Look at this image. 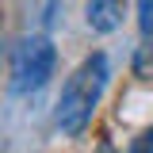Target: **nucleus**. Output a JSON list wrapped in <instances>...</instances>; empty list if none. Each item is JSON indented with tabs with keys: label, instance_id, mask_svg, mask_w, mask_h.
<instances>
[{
	"label": "nucleus",
	"instance_id": "nucleus-1",
	"mask_svg": "<svg viewBox=\"0 0 153 153\" xmlns=\"http://www.w3.org/2000/svg\"><path fill=\"white\" fill-rule=\"evenodd\" d=\"M103 84H107V57L103 54H92L69 80H65L61 100H57V126L65 134H80L88 126L96 103H100V96H103Z\"/></svg>",
	"mask_w": 153,
	"mask_h": 153
},
{
	"label": "nucleus",
	"instance_id": "nucleus-4",
	"mask_svg": "<svg viewBox=\"0 0 153 153\" xmlns=\"http://www.w3.org/2000/svg\"><path fill=\"white\" fill-rule=\"evenodd\" d=\"M138 23H142V35L153 38V0H142L138 4Z\"/></svg>",
	"mask_w": 153,
	"mask_h": 153
},
{
	"label": "nucleus",
	"instance_id": "nucleus-5",
	"mask_svg": "<svg viewBox=\"0 0 153 153\" xmlns=\"http://www.w3.org/2000/svg\"><path fill=\"white\" fill-rule=\"evenodd\" d=\"M130 153H153V126H149V130H142L138 138H134Z\"/></svg>",
	"mask_w": 153,
	"mask_h": 153
},
{
	"label": "nucleus",
	"instance_id": "nucleus-2",
	"mask_svg": "<svg viewBox=\"0 0 153 153\" xmlns=\"http://www.w3.org/2000/svg\"><path fill=\"white\" fill-rule=\"evenodd\" d=\"M54 46L50 38H27L19 42L16 57H12V88L16 92H38L50 76H54Z\"/></svg>",
	"mask_w": 153,
	"mask_h": 153
},
{
	"label": "nucleus",
	"instance_id": "nucleus-3",
	"mask_svg": "<svg viewBox=\"0 0 153 153\" xmlns=\"http://www.w3.org/2000/svg\"><path fill=\"white\" fill-rule=\"evenodd\" d=\"M123 8H126V0H88V27L100 35H111L123 23Z\"/></svg>",
	"mask_w": 153,
	"mask_h": 153
},
{
	"label": "nucleus",
	"instance_id": "nucleus-6",
	"mask_svg": "<svg viewBox=\"0 0 153 153\" xmlns=\"http://www.w3.org/2000/svg\"><path fill=\"white\" fill-rule=\"evenodd\" d=\"M100 153H115V149H111V146H100Z\"/></svg>",
	"mask_w": 153,
	"mask_h": 153
}]
</instances>
